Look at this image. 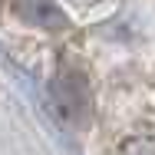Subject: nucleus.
I'll return each instance as SVG.
<instances>
[{
	"label": "nucleus",
	"instance_id": "f257e3e1",
	"mask_svg": "<svg viewBox=\"0 0 155 155\" xmlns=\"http://www.w3.org/2000/svg\"><path fill=\"white\" fill-rule=\"evenodd\" d=\"M129 155H155V149H132Z\"/></svg>",
	"mask_w": 155,
	"mask_h": 155
}]
</instances>
